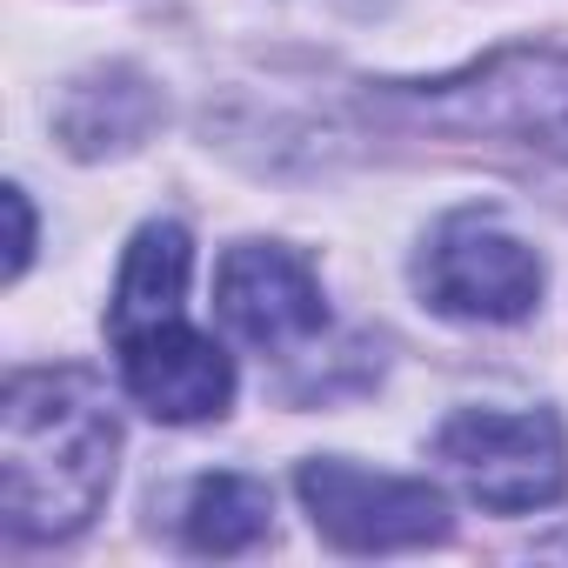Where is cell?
<instances>
[{
    "instance_id": "obj_1",
    "label": "cell",
    "mask_w": 568,
    "mask_h": 568,
    "mask_svg": "<svg viewBox=\"0 0 568 568\" xmlns=\"http://www.w3.org/2000/svg\"><path fill=\"white\" fill-rule=\"evenodd\" d=\"M121 428L88 368H28L0 395V515L21 541L81 535L114 488Z\"/></svg>"
},
{
    "instance_id": "obj_2",
    "label": "cell",
    "mask_w": 568,
    "mask_h": 568,
    "mask_svg": "<svg viewBox=\"0 0 568 568\" xmlns=\"http://www.w3.org/2000/svg\"><path fill=\"white\" fill-rule=\"evenodd\" d=\"M375 114L435 128V134H481L508 141L548 161H568V54L548 48H508L475 61L468 74L448 81H415V88H382Z\"/></svg>"
},
{
    "instance_id": "obj_3",
    "label": "cell",
    "mask_w": 568,
    "mask_h": 568,
    "mask_svg": "<svg viewBox=\"0 0 568 568\" xmlns=\"http://www.w3.org/2000/svg\"><path fill=\"white\" fill-rule=\"evenodd\" d=\"M415 288L448 322H521L541 302V261L521 234H508L495 214L462 207L435 221L428 247L415 254Z\"/></svg>"
},
{
    "instance_id": "obj_4",
    "label": "cell",
    "mask_w": 568,
    "mask_h": 568,
    "mask_svg": "<svg viewBox=\"0 0 568 568\" xmlns=\"http://www.w3.org/2000/svg\"><path fill=\"white\" fill-rule=\"evenodd\" d=\"M435 455L495 515L548 508L568 488V442L548 408H455L435 435Z\"/></svg>"
},
{
    "instance_id": "obj_5",
    "label": "cell",
    "mask_w": 568,
    "mask_h": 568,
    "mask_svg": "<svg viewBox=\"0 0 568 568\" xmlns=\"http://www.w3.org/2000/svg\"><path fill=\"white\" fill-rule=\"evenodd\" d=\"M295 488L315 528L348 555H395V548H428L448 535L442 488L408 481V475H375L342 455H322V462H302Z\"/></svg>"
},
{
    "instance_id": "obj_6",
    "label": "cell",
    "mask_w": 568,
    "mask_h": 568,
    "mask_svg": "<svg viewBox=\"0 0 568 568\" xmlns=\"http://www.w3.org/2000/svg\"><path fill=\"white\" fill-rule=\"evenodd\" d=\"M214 308H221L227 335L247 348H295L328 322L315 267L295 247H274V241H241L221 254Z\"/></svg>"
},
{
    "instance_id": "obj_7",
    "label": "cell",
    "mask_w": 568,
    "mask_h": 568,
    "mask_svg": "<svg viewBox=\"0 0 568 568\" xmlns=\"http://www.w3.org/2000/svg\"><path fill=\"white\" fill-rule=\"evenodd\" d=\"M114 348H121L128 395L154 422H174V428L181 422H214L234 402V362L201 328H187L181 315L174 322H154V328H141V335H128Z\"/></svg>"
},
{
    "instance_id": "obj_8",
    "label": "cell",
    "mask_w": 568,
    "mask_h": 568,
    "mask_svg": "<svg viewBox=\"0 0 568 568\" xmlns=\"http://www.w3.org/2000/svg\"><path fill=\"white\" fill-rule=\"evenodd\" d=\"M187 267H194L187 227L181 221H148L128 241V261H121V281H114V308H108V335L128 342V335H141L154 322H174L181 295H187Z\"/></svg>"
},
{
    "instance_id": "obj_9",
    "label": "cell",
    "mask_w": 568,
    "mask_h": 568,
    "mask_svg": "<svg viewBox=\"0 0 568 568\" xmlns=\"http://www.w3.org/2000/svg\"><path fill=\"white\" fill-rule=\"evenodd\" d=\"M154 121H161V101H154L148 74H134V68H101V74L74 81L61 101V141L88 161L134 148Z\"/></svg>"
},
{
    "instance_id": "obj_10",
    "label": "cell",
    "mask_w": 568,
    "mask_h": 568,
    "mask_svg": "<svg viewBox=\"0 0 568 568\" xmlns=\"http://www.w3.org/2000/svg\"><path fill=\"white\" fill-rule=\"evenodd\" d=\"M267 515H274V501L254 475H201L181 528H187V548H201V555H241L267 535Z\"/></svg>"
},
{
    "instance_id": "obj_11",
    "label": "cell",
    "mask_w": 568,
    "mask_h": 568,
    "mask_svg": "<svg viewBox=\"0 0 568 568\" xmlns=\"http://www.w3.org/2000/svg\"><path fill=\"white\" fill-rule=\"evenodd\" d=\"M8 221H14V247H8V281H21L28 254H34V214H28V194L8 187Z\"/></svg>"
}]
</instances>
